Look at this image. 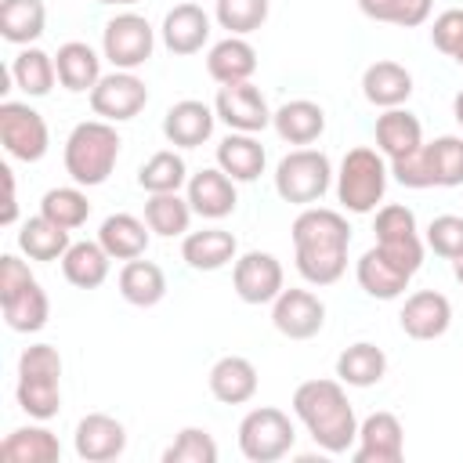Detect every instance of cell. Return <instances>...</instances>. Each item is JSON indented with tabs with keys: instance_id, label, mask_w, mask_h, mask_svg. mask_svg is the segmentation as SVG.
<instances>
[{
	"instance_id": "cell-1",
	"label": "cell",
	"mask_w": 463,
	"mask_h": 463,
	"mask_svg": "<svg viewBox=\"0 0 463 463\" xmlns=\"http://www.w3.org/2000/svg\"><path fill=\"white\" fill-rule=\"evenodd\" d=\"M347 242H351V228L336 210L307 206L293 221L297 271L311 286H333L347 271Z\"/></svg>"
},
{
	"instance_id": "cell-2",
	"label": "cell",
	"mask_w": 463,
	"mask_h": 463,
	"mask_svg": "<svg viewBox=\"0 0 463 463\" xmlns=\"http://www.w3.org/2000/svg\"><path fill=\"white\" fill-rule=\"evenodd\" d=\"M293 412L300 416L315 445L333 456L347 452L358 441V420L340 380H304L293 391Z\"/></svg>"
},
{
	"instance_id": "cell-3",
	"label": "cell",
	"mask_w": 463,
	"mask_h": 463,
	"mask_svg": "<svg viewBox=\"0 0 463 463\" xmlns=\"http://www.w3.org/2000/svg\"><path fill=\"white\" fill-rule=\"evenodd\" d=\"M119 145L123 141L109 119L76 123L69 141H65V174L83 188L105 184L116 159H119Z\"/></svg>"
},
{
	"instance_id": "cell-4",
	"label": "cell",
	"mask_w": 463,
	"mask_h": 463,
	"mask_svg": "<svg viewBox=\"0 0 463 463\" xmlns=\"http://www.w3.org/2000/svg\"><path fill=\"white\" fill-rule=\"evenodd\" d=\"M387 188V163L376 148H351L336 174V199L351 213H373Z\"/></svg>"
},
{
	"instance_id": "cell-5",
	"label": "cell",
	"mask_w": 463,
	"mask_h": 463,
	"mask_svg": "<svg viewBox=\"0 0 463 463\" xmlns=\"http://www.w3.org/2000/svg\"><path fill=\"white\" fill-rule=\"evenodd\" d=\"M329 181H333L329 156L315 152V148H297V152L282 156V163L275 166V192L297 206L318 203L329 192Z\"/></svg>"
},
{
	"instance_id": "cell-6",
	"label": "cell",
	"mask_w": 463,
	"mask_h": 463,
	"mask_svg": "<svg viewBox=\"0 0 463 463\" xmlns=\"http://www.w3.org/2000/svg\"><path fill=\"white\" fill-rule=\"evenodd\" d=\"M293 441H297V430L282 409L260 405L246 412L239 423V452L250 463H275L293 449Z\"/></svg>"
},
{
	"instance_id": "cell-7",
	"label": "cell",
	"mask_w": 463,
	"mask_h": 463,
	"mask_svg": "<svg viewBox=\"0 0 463 463\" xmlns=\"http://www.w3.org/2000/svg\"><path fill=\"white\" fill-rule=\"evenodd\" d=\"M152 47H156V33H152V25L141 14H130L127 11V14H116V18L105 22L101 51H105V58L116 69L130 72V69L145 65L152 58Z\"/></svg>"
},
{
	"instance_id": "cell-8",
	"label": "cell",
	"mask_w": 463,
	"mask_h": 463,
	"mask_svg": "<svg viewBox=\"0 0 463 463\" xmlns=\"http://www.w3.org/2000/svg\"><path fill=\"white\" fill-rule=\"evenodd\" d=\"M0 141L14 159L36 163L47 156L51 134L36 109H29L22 101H0Z\"/></svg>"
},
{
	"instance_id": "cell-9",
	"label": "cell",
	"mask_w": 463,
	"mask_h": 463,
	"mask_svg": "<svg viewBox=\"0 0 463 463\" xmlns=\"http://www.w3.org/2000/svg\"><path fill=\"white\" fill-rule=\"evenodd\" d=\"M148 101V87L134 76V72H109L98 80V87L90 90V109L94 116L109 119V123H123V119H134Z\"/></svg>"
},
{
	"instance_id": "cell-10",
	"label": "cell",
	"mask_w": 463,
	"mask_h": 463,
	"mask_svg": "<svg viewBox=\"0 0 463 463\" xmlns=\"http://www.w3.org/2000/svg\"><path fill=\"white\" fill-rule=\"evenodd\" d=\"M213 112H217L221 123H228L239 134H257V130H264L271 123V109H268L264 94L250 80L246 83H224L217 90Z\"/></svg>"
},
{
	"instance_id": "cell-11",
	"label": "cell",
	"mask_w": 463,
	"mask_h": 463,
	"mask_svg": "<svg viewBox=\"0 0 463 463\" xmlns=\"http://www.w3.org/2000/svg\"><path fill=\"white\" fill-rule=\"evenodd\" d=\"M271 322L289 340H311L326 322V304L311 289H282L271 300Z\"/></svg>"
},
{
	"instance_id": "cell-12",
	"label": "cell",
	"mask_w": 463,
	"mask_h": 463,
	"mask_svg": "<svg viewBox=\"0 0 463 463\" xmlns=\"http://www.w3.org/2000/svg\"><path fill=\"white\" fill-rule=\"evenodd\" d=\"M232 286H235L239 300H246V304H271L282 293V264L271 253L250 250L235 260Z\"/></svg>"
},
{
	"instance_id": "cell-13",
	"label": "cell",
	"mask_w": 463,
	"mask_h": 463,
	"mask_svg": "<svg viewBox=\"0 0 463 463\" xmlns=\"http://www.w3.org/2000/svg\"><path fill=\"white\" fill-rule=\"evenodd\" d=\"M405 452V430L394 412H373L358 423V463H398Z\"/></svg>"
},
{
	"instance_id": "cell-14",
	"label": "cell",
	"mask_w": 463,
	"mask_h": 463,
	"mask_svg": "<svg viewBox=\"0 0 463 463\" xmlns=\"http://www.w3.org/2000/svg\"><path fill=\"white\" fill-rule=\"evenodd\" d=\"M398 322H402L405 336H412V340H438L452 326V304L438 289H420L405 300Z\"/></svg>"
},
{
	"instance_id": "cell-15",
	"label": "cell",
	"mask_w": 463,
	"mask_h": 463,
	"mask_svg": "<svg viewBox=\"0 0 463 463\" xmlns=\"http://www.w3.org/2000/svg\"><path fill=\"white\" fill-rule=\"evenodd\" d=\"M127 449V430L116 416L105 412H90L76 423V456L87 463H109L116 456H123Z\"/></svg>"
},
{
	"instance_id": "cell-16",
	"label": "cell",
	"mask_w": 463,
	"mask_h": 463,
	"mask_svg": "<svg viewBox=\"0 0 463 463\" xmlns=\"http://www.w3.org/2000/svg\"><path fill=\"white\" fill-rule=\"evenodd\" d=\"M213 119L217 112L206 105V101H195V98H184L177 105L166 109L163 116V134L170 145L177 148H199L210 134H213Z\"/></svg>"
},
{
	"instance_id": "cell-17",
	"label": "cell",
	"mask_w": 463,
	"mask_h": 463,
	"mask_svg": "<svg viewBox=\"0 0 463 463\" xmlns=\"http://www.w3.org/2000/svg\"><path fill=\"white\" fill-rule=\"evenodd\" d=\"M188 203H192V213L221 221L235 210V184L221 166L217 170H199L188 181Z\"/></svg>"
},
{
	"instance_id": "cell-18",
	"label": "cell",
	"mask_w": 463,
	"mask_h": 463,
	"mask_svg": "<svg viewBox=\"0 0 463 463\" xmlns=\"http://www.w3.org/2000/svg\"><path fill=\"white\" fill-rule=\"evenodd\" d=\"M210 394L224 405H242L257 394V369L242 354H224L210 369Z\"/></svg>"
},
{
	"instance_id": "cell-19",
	"label": "cell",
	"mask_w": 463,
	"mask_h": 463,
	"mask_svg": "<svg viewBox=\"0 0 463 463\" xmlns=\"http://www.w3.org/2000/svg\"><path fill=\"white\" fill-rule=\"evenodd\" d=\"M239 253V242L232 232L224 228H203V232H188L184 242H181V257L188 268L195 271H217L224 268L228 260H235Z\"/></svg>"
},
{
	"instance_id": "cell-20",
	"label": "cell",
	"mask_w": 463,
	"mask_h": 463,
	"mask_svg": "<svg viewBox=\"0 0 463 463\" xmlns=\"http://www.w3.org/2000/svg\"><path fill=\"white\" fill-rule=\"evenodd\" d=\"M362 94L369 105H380V109H398L402 101H409L412 94V76L405 65L398 61H373L362 76Z\"/></svg>"
},
{
	"instance_id": "cell-21",
	"label": "cell",
	"mask_w": 463,
	"mask_h": 463,
	"mask_svg": "<svg viewBox=\"0 0 463 463\" xmlns=\"http://www.w3.org/2000/svg\"><path fill=\"white\" fill-rule=\"evenodd\" d=\"M54 69H58V83L72 94L94 90L101 80V58L90 51V43H80V40H69L58 47Z\"/></svg>"
},
{
	"instance_id": "cell-22",
	"label": "cell",
	"mask_w": 463,
	"mask_h": 463,
	"mask_svg": "<svg viewBox=\"0 0 463 463\" xmlns=\"http://www.w3.org/2000/svg\"><path fill=\"white\" fill-rule=\"evenodd\" d=\"M271 127L289 145H311L326 130V112H322V105L297 98V101H286L282 109L271 112Z\"/></svg>"
},
{
	"instance_id": "cell-23",
	"label": "cell",
	"mask_w": 463,
	"mask_h": 463,
	"mask_svg": "<svg viewBox=\"0 0 463 463\" xmlns=\"http://www.w3.org/2000/svg\"><path fill=\"white\" fill-rule=\"evenodd\" d=\"M148 224L137 221L134 213H112L101 221L98 228V242L105 246V253L112 260H134V257H145L148 250Z\"/></svg>"
},
{
	"instance_id": "cell-24",
	"label": "cell",
	"mask_w": 463,
	"mask_h": 463,
	"mask_svg": "<svg viewBox=\"0 0 463 463\" xmlns=\"http://www.w3.org/2000/svg\"><path fill=\"white\" fill-rule=\"evenodd\" d=\"M206 36H210V18L195 4H177L163 18V43L174 54H195V51H203Z\"/></svg>"
},
{
	"instance_id": "cell-25",
	"label": "cell",
	"mask_w": 463,
	"mask_h": 463,
	"mask_svg": "<svg viewBox=\"0 0 463 463\" xmlns=\"http://www.w3.org/2000/svg\"><path fill=\"white\" fill-rule=\"evenodd\" d=\"M257 69V51L242 36H228L210 47L206 54V72L224 87V83H246Z\"/></svg>"
},
{
	"instance_id": "cell-26",
	"label": "cell",
	"mask_w": 463,
	"mask_h": 463,
	"mask_svg": "<svg viewBox=\"0 0 463 463\" xmlns=\"http://www.w3.org/2000/svg\"><path fill=\"white\" fill-rule=\"evenodd\" d=\"M264 145L253 134H228L217 145V166L232 177V181H257L264 174Z\"/></svg>"
},
{
	"instance_id": "cell-27",
	"label": "cell",
	"mask_w": 463,
	"mask_h": 463,
	"mask_svg": "<svg viewBox=\"0 0 463 463\" xmlns=\"http://www.w3.org/2000/svg\"><path fill=\"white\" fill-rule=\"evenodd\" d=\"M354 275H358V286H362L369 297H376V300H394V297H402L405 286H409V279H412V275H405L398 264H391L376 246L358 257Z\"/></svg>"
},
{
	"instance_id": "cell-28",
	"label": "cell",
	"mask_w": 463,
	"mask_h": 463,
	"mask_svg": "<svg viewBox=\"0 0 463 463\" xmlns=\"http://www.w3.org/2000/svg\"><path fill=\"white\" fill-rule=\"evenodd\" d=\"M423 145V127L412 112L405 109H387L383 116H376V148L387 156V159H398V156H409Z\"/></svg>"
},
{
	"instance_id": "cell-29",
	"label": "cell",
	"mask_w": 463,
	"mask_h": 463,
	"mask_svg": "<svg viewBox=\"0 0 463 463\" xmlns=\"http://www.w3.org/2000/svg\"><path fill=\"white\" fill-rule=\"evenodd\" d=\"M119 293H123V300L134 304V307H156V304L166 297V275H163L159 264L134 257V260H127L123 271H119Z\"/></svg>"
},
{
	"instance_id": "cell-30",
	"label": "cell",
	"mask_w": 463,
	"mask_h": 463,
	"mask_svg": "<svg viewBox=\"0 0 463 463\" xmlns=\"http://www.w3.org/2000/svg\"><path fill=\"white\" fill-rule=\"evenodd\" d=\"M109 253L101 242H72L61 257V275L76 289H98L109 279Z\"/></svg>"
},
{
	"instance_id": "cell-31",
	"label": "cell",
	"mask_w": 463,
	"mask_h": 463,
	"mask_svg": "<svg viewBox=\"0 0 463 463\" xmlns=\"http://www.w3.org/2000/svg\"><path fill=\"white\" fill-rule=\"evenodd\" d=\"M383 373H387V354L376 344H365V340L344 347L340 358H336V376L347 387H373V383L383 380Z\"/></svg>"
},
{
	"instance_id": "cell-32",
	"label": "cell",
	"mask_w": 463,
	"mask_h": 463,
	"mask_svg": "<svg viewBox=\"0 0 463 463\" xmlns=\"http://www.w3.org/2000/svg\"><path fill=\"white\" fill-rule=\"evenodd\" d=\"M0 456L7 463H58L61 445L47 427H18L0 441Z\"/></svg>"
},
{
	"instance_id": "cell-33",
	"label": "cell",
	"mask_w": 463,
	"mask_h": 463,
	"mask_svg": "<svg viewBox=\"0 0 463 463\" xmlns=\"http://www.w3.org/2000/svg\"><path fill=\"white\" fill-rule=\"evenodd\" d=\"M69 228L47 221L43 213L29 217L18 232V250L29 257V260H61L65 250H69Z\"/></svg>"
},
{
	"instance_id": "cell-34",
	"label": "cell",
	"mask_w": 463,
	"mask_h": 463,
	"mask_svg": "<svg viewBox=\"0 0 463 463\" xmlns=\"http://www.w3.org/2000/svg\"><path fill=\"white\" fill-rule=\"evenodd\" d=\"M43 0H0V36L7 43H33L36 36H43Z\"/></svg>"
},
{
	"instance_id": "cell-35",
	"label": "cell",
	"mask_w": 463,
	"mask_h": 463,
	"mask_svg": "<svg viewBox=\"0 0 463 463\" xmlns=\"http://www.w3.org/2000/svg\"><path fill=\"white\" fill-rule=\"evenodd\" d=\"M4 307V322L14 329V333H36L47 326V315H51V300L47 293L40 289V282L33 279L25 289H18L14 297L0 300Z\"/></svg>"
},
{
	"instance_id": "cell-36",
	"label": "cell",
	"mask_w": 463,
	"mask_h": 463,
	"mask_svg": "<svg viewBox=\"0 0 463 463\" xmlns=\"http://www.w3.org/2000/svg\"><path fill=\"white\" fill-rule=\"evenodd\" d=\"M11 80L18 83V90H25L29 98H43L51 94L54 80H58V69H54V58L40 47H25L14 54L11 61Z\"/></svg>"
},
{
	"instance_id": "cell-37",
	"label": "cell",
	"mask_w": 463,
	"mask_h": 463,
	"mask_svg": "<svg viewBox=\"0 0 463 463\" xmlns=\"http://www.w3.org/2000/svg\"><path fill=\"white\" fill-rule=\"evenodd\" d=\"M188 221H192V203L181 199L177 192H156L148 195L145 203V224L156 232V235H184L188 232Z\"/></svg>"
},
{
	"instance_id": "cell-38",
	"label": "cell",
	"mask_w": 463,
	"mask_h": 463,
	"mask_svg": "<svg viewBox=\"0 0 463 463\" xmlns=\"http://www.w3.org/2000/svg\"><path fill=\"white\" fill-rule=\"evenodd\" d=\"M61 376H29V373H18V405L22 412H29L33 420H51L58 416L61 409V387H58Z\"/></svg>"
},
{
	"instance_id": "cell-39",
	"label": "cell",
	"mask_w": 463,
	"mask_h": 463,
	"mask_svg": "<svg viewBox=\"0 0 463 463\" xmlns=\"http://www.w3.org/2000/svg\"><path fill=\"white\" fill-rule=\"evenodd\" d=\"M423 156H427V166L438 188L463 184V137H452V134L434 137L430 145H423Z\"/></svg>"
},
{
	"instance_id": "cell-40",
	"label": "cell",
	"mask_w": 463,
	"mask_h": 463,
	"mask_svg": "<svg viewBox=\"0 0 463 463\" xmlns=\"http://www.w3.org/2000/svg\"><path fill=\"white\" fill-rule=\"evenodd\" d=\"M430 4L434 0H358L362 14L373 22H391L402 29H416L430 18Z\"/></svg>"
},
{
	"instance_id": "cell-41",
	"label": "cell",
	"mask_w": 463,
	"mask_h": 463,
	"mask_svg": "<svg viewBox=\"0 0 463 463\" xmlns=\"http://www.w3.org/2000/svg\"><path fill=\"white\" fill-rule=\"evenodd\" d=\"M40 213L47 221H54V224L72 232V228H80L90 217V203H87V195L80 188H51L40 199Z\"/></svg>"
},
{
	"instance_id": "cell-42",
	"label": "cell",
	"mask_w": 463,
	"mask_h": 463,
	"mask_svg": "<svg viewBox=\"0 0 463 463\" xmlns=\"http://www.w3.org/2000/svg\"><path fill=\"white\" fill-rule=\"evenodd\" d=\"M188 170H184V159L177 152H156L141 170H137V184L156 195V192H177L184 184Z\"/></svg>"
},
{
	"instance_id": "cell-43",
	"label": "cell",
	"mask_w": 463,
	"mask_h": 463,
	"mask_svg": "<svg viewBox=\"0 0 463 463\" xmlns=\"http://www.w3.org/2000/svg\"><path fill=\"white\" fill-rule=\"evenodd\" d=\"M217 22L232 36L257 33L268 22V0H217Z\"/></svg>"
},
{
	"instance_id": "cell-44",
	"label": "cell",
	"mask_w": 463,
	"mask_h": 463,
	"mask_svg": "<svg viewBox=\"0 0 463 463\" xmlns=\"http://www.w3.org/2000/svg\"><path fill=\"white\" fill-rule=\"evenodd\" d=\"M163 463H217V441L203 427H184L163 452Z\"/></svg>"
},
{
	"instance_id": "cell-45",
	"label": "cell",
	"mask_w": 463,
	"mask_h": 463,
	"mask_svg": "<svg viewBox=\"0 0 463 463\" xmlns=\"http://www.w3.org/2000/svg\"><path fill=\"white\" fill-rule=\"evenodd\" d=\"M427 246H430L438 257L456 260V257L463 253V217H456V213L434 217L430 228H427Z\"/></svg>"
},
{
	"instance_id": "cell-46",
	"label": "cell",
	"mask_w": 463,
	"mask_h": 463,
	"mask_svg": "<svg viewBox=\"0 0 463 463\" xmlns=\"http://www.w3.org/2000/svg\"><path fill=\"white\" fill-rule=\"evenodd\" d=\"M376 242H387V239H409V235H416V213L409 210V206H398V203H391V206H383L380 213H376Z\"/></svg>"
},
{
	"instance_id": "cell-47",
	"label": "cell",
	"mask_w": 463,
	"mask_h": 463,
	"mask_svg": "<svg viewBox=\"0 0 463 463\" xmlns=\"http://www.w3.org/2000/svg\"><path fill=\"white\" fill-rule=\"evenodd\" d=\"M391 174H394V181L405 184V188H430V184H434L430 166H427V156H423V145H420L416 152H409V156L391 159Z\"/></svg>"
},
{
	"instance_id": "cell-48",
	"label": "cell",
	"mask_w": 463,
	"mask_h": 463,
	"mask_svg": "<svg viewBox=\"0 0 463 463\" xmlns=\"http://www.w3.org/2000/svg\"><path fill=\"white\" fill-rule=\"evenodd\" d=\"M376 250H380L391 264H398L405 275H416L420 264H423V242H420V235H409V239H387V242H376Z\"/></svg>"
},
{
	"instance_id": "cell-49",
	"label": "cell",
	"mask_w": 463,
	"mask_h": 463,
	"mask_svg": "<svg viewBox=\"0 0 463 463\" xmlns=\"http://www.w3.org/2000/svg\"><path fill=\"white\" fill-rule=\"evenodd\" d=\"M430 40H434V47L441 51V54H449V58H456V51L463 47V11H441L438 18H434V29H430Z\"/></svg>"
},
{
	"instance_id": "cell-50",
	"label": "cell",
	"mask_w": 463,
	"mask_h": 463,
	"mask_svg": "<svg viewBox=\"0 0 463 463\" xmlns=\"http://www.w3.org/2000/svg\"><path fill=\"white\" fill-rule=\"evenodd\" d=\"M18 373H29V376H61V354H58V347H51V344L25 347L22 358H18Z\"/></svg>"
},
{
	"instance_id": "cell-51",
	"label": "cell",
	"mask_w": 463,
	"mask_h": 463,
	"mask_svg": "<svg viewBox=\"0 0 463 463\" xmlns=\"http://www.w3.org/2000/svg\"><path fill=\"white\" fill-rule=\"evenodd\" d=\"M29 282H33L29 264H25V260H18L14 253H4V257H0V300L14 297V293H18V289H25Z\"/></svg>"
},
{
	"instance_id": "cell-52",
	"label": "cell",
	"mask_w": 463,
	"mask_h": 463,
	"mask_svg": "<svg viewBox=\"0 0 463 463\" xmlns=\"http://www.w3.org/2000/svg\"><path fill=\"white\" fill-rule=\"evenodd\" d=\"M0 174H4V188H7V199H4V213H0V221H4V224H11V221L18 217V203H14V174H11V166H0Z\"/></svg>"
},
{
	"instance_id": "cell-53",
	"label": "cell",
	"mask_w": 463,
	"mask_h": 463,
	"mask_svg": "<svg viewBox=\"0 0 463 463\" xmlns=\"http://www.w3.org/2000/svg\"><path fill=\"white\" fill-rule=\"evenodd\" d=\"M452 116H456V123L463 127V90L456 94V101H452Z\"/></svg>"
},
{
	"instance_id": "cell-54",
	"label": "cell",
	"mask_w": 463,
	"mask_h": 463,
	"mask_svg": "<svg viewBox=\"0 0 463 463\" xmlns=\"http://www.w3.org/2000/svg\"><path fill=\"white\" fill-rule=\"evenodd\" d=\"M452 275H456V282L463 286V253H459V257L452 260Z\"/></svg>"
},
{
	"instance_id": "cell-55",
	"label": "cell",
	"mask_w": 463,
	"mask_h": 463,
	"mask_svg": "<svg viewBox=\"0 0 463 463\" xmlns=\"http://www.w3.org/2000/svg\"><path fill=\"white\" fill-rule=\"evenodd\" d=\"M98 4H112V7H130V4H137V0H98Z\"/></svg>"
},
{
	"instance_id": "cell-56",
	"label": "cell",
	"mask_w": 463,
	"mask_h": 463,
	"mask_svg": "<svg viewBox=\"0 0 463 463\" xmlns=\"http://www.w3.org/2000/svg\"><path fill=\"white\" fill-rule=\"evenodd\" d=\"M456 61H459V65H463V47H459V51H456Z\"/></svg>"
}]
</instances>
